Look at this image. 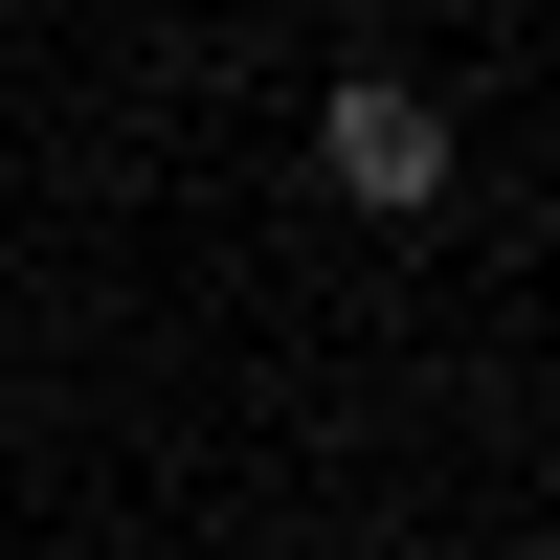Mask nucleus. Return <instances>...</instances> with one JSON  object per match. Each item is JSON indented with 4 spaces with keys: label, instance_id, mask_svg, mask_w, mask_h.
Masks as SVG:
<instances>
[{
    "label": "nucleus",
    "instance_id": "obj_1",
    "mask_svg": "<svg viewBox=\"0 0 560 560\" xmlns=\"http://www.w3.org/2000/svg\"><path fill=\"white\" fill-rule=\"evenodd\" d=\"M314 179H337L359 224H427V202H448V113H427L404 68H337V90H314Z\"/></svg>",
    "mask_w": 560,
    "mask_h": 560
}]
</instances>
